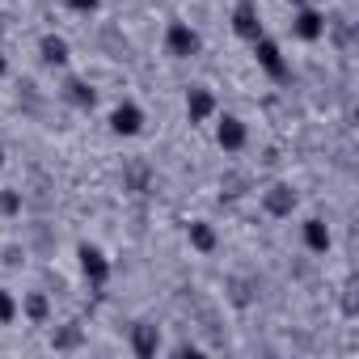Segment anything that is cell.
Masks as SVG:
<instances>
[{
    "instance_id": "obj_1",
    "label": "cell",
    "mask_w": 359,
    "mask_h": 359,
    "mask_svg": "<svg viewBox=\"0 0 359 359\" xmlns=\"http://www.w3.org/2000/svg\"><path fill=\"white\" fill-rule=\"evenodd\" d=\"M199 51H203V34H199L191 22L173 18V22L165 26V55H169V60H195Z\"/></svg>"
},
{
    "instance_id": "obj_2",
    "label": "cell",
    "mask_w": 359,
    "mask_h": 359,
    "mask_svg": "<svg viewBox=\"0 0 359 359\" xmlns=\"http://www.w3.org/2000/svg\"><path fill=\"white\" fill-rule=\"evenodd\" d=\"M76 262H81V275H85V283H89V287H106V283H110L114 262H110V254H106L102 245L81 241V245H76Z\"/></svg>"
},
{
    "instance_id": "obj_3",
    "label": "cell",
    "mask_w": 359,
    "mask_h": 359,
    "mask_svg": "<svg viewBox=\"0 0 359 359\" xmlns=\"http://www.w3.org/2000/svg\"><path fill=\"white\" fill-rule=\"evenodd\" d=\"M250 51H254V64L271 76V81H287V72H292V64H287V55H283V47L271 39V34H262V39H254L250 43Z\"/></svg>"
},
{
    "instance_id": "obj_4",
    "label": "cell",
    "mask_w": 359,
    "mask_h": 359,
    "mask_svg": "<svg viewBox=\"0 0 359 359\" xmlns=\"http://www.w3.org/2000/svg\"><path fill=\"white\" fill-rule=\"evenodd\" d=\"M110 135H118V140H135V135H144V123H148V114H144V106L140 102H131V97H123L114 110H110Z\"/></svg>"
},
{
    "instance_id": "obj_5",
    "label": "cell",
    "mask_w": 359,
    "mask_h": 359,
    "mask_svg": "<svg viewBox=\"0 0 359 359\" xmlns=\"http://www.w3.org/2000/svg\"><path fill=\"white\" fill-rule=\"evenodd\" d=\"M212 123H216V144H220V152L233 156V152H241V148L250 144V127H245L241 114H229V110H224V114H216Z\"/></svg>"
},
{
    "instance_id": "obj_6",
    "label": "cell",
    "mask_w": 359,
    "mask_h": 359,
    "mask_svg": "<svg viewBox=\"0 0 359 359\" xmlns=\"http://www.w3.org/2000/svg\"><path fill=\"white\" fill-rule=\"evenodd\" d=\"M229 22H233V34H237L241 43H254V39L266 34V30H262V13H258V0H237L233 13H229Z\"/></svg>"
},
{
    "instance_id": "obj_7",
    "label": "cell",
    "mask_w": 359,
    "mask_h": 359,
    "mask_svg": "<svg viewBox=\"0 0 359 359\" xmlns=\"http://www.w3.org/2000/svg\"><path fill=\"white\" fill-rule=\"evenodd\" d=\"M325 30H330V22H325V13H321L317 5H300V9L292 13V34H296L300 43H321Z\"/></svg>"
},
{
    "instance_id": "obj_8",
    "label": "cell",
    "mask_w": 359,
    "mask_h": 359,
    "mask_svg": "<svg viewBox=\"0 0 359 359\" xmlns=\"http://www.w3.org/2000/svg\"><path fill=\"white\" fill-rule=\"evenodd\" d=\"M127 346H131V355H135V359H156V355H161V346H165L161 325H152V321H135V325L127 330Z\"/></svg>"
},
{
    "instance_id": "obj_9",
    "label": "cell",
    "mask_w": 359,
    "mask_h": 359,
    "mask_svg": "<svg viewBox=\"0 0 359 359\" xmlns=\"http://www.w3.org/2000/svg\"><path fill=\"white\" fill-rule=\"evenodd\" d=\"M216 114H220L216 93H212L208 85H191V89H187V118H191V127H203V123H212Z\"/></svg>"
},
{
    "instance_id": "obj_10",
    "label": "cell",
    "mask_w": 359,
    "mask_h": 359,
    "mask_svg": "<svg viewBox=\"0 0 359 359\" xmlns=\"http://www.w3.org/2000/svg\"><path fill=\"white\" fill-rule=\"evenodd\" d=\"M296 191L287 187V182H275V187H266L262 191V212L271 216V220H292V212H296Z\"/></svg>"
},
{
    "instance_id": "obj_11",
    "label": "cell",
    "mask_w": 359,
    "mask_h": 359,
    "mask_svg": "<svg viewBox=\"0 0 359 359\" xmlns=\"http://www.w3.org/2000/svg\"><path fill=\"white\" fill-rule=\"evenodd\" d=\"M39 60H43L47 68H68V60H72V43H68L64 34L47 30V34L39 39Z\"/></svg>"
},
{
    "instance_id": "obj_12",
    "label": "cell",
    "mask_w": 359,
    "mask_h": 359,
    "mask_svg": "<svg viewBox=\"0 0 359 359\" xmlns=\"http://www.w3.org/2000/svg\"><path fill=\"white\" fill-rule=\"evenodd\" d=\"M300 237H304V250L309 254H330V245H334V233H330V224L321 216H309L300 224Z\"/></svg>"
},
{
    "instance_id": "obj_13",
    "label": "cell",
    "mask_w": 359,
    "mask_h": 359,
    "mask_svg": "<svg viewBox=\"0 0 359 359\" xmlns=\"http://www.w3.org/2000/svg\"><path fill=\"white\" fill-rule=\"evenodd\" d=\"M64 102H68L72 110L89 114V110L97 106V89H93L89 81H81V76H68V81H64Z\"/></svg>"
},
{
    "instance_id": "obj_14",
    "label": "cell",
    "mask_w": 359,
    "mask_h": 359,
    "mask_svg": "<svg viewBox=\"0 0 359 359\" xmlns=\"http://www.w3.org/2000/svg\"><path fill=\"white\" fill-rule=\"evenodd\" d=\"M187 241H191L195 254H216V245H220L212 220H191V224H187Z\"/></svg>"
},
{
    "instance_id": "obj_15",
    "label": "cell",
    "mask_w": 359,
    "mask_h": 359,
    "mask_svg": "<svg viewBox=\"0 0 359 359\" xmlns=\"http://www.w3.org/2000/svg\"><path fill=\"white\" fill-rule=\"evenodd\" d=\"M22 317H26L30 325H47V321H51V300H47L43 292L22 296Z\"/></svg>"
},
{
    "instance_id": "obj_16",
    "label": "cell",
    "mask_w": 359,
    "mask_h": 359,
    "mask_svg": "<svg viewBox=\"0 0 359 359\" xmlns=\"http://www.w3.org/2000/svg\"><path fill=\"white\" fill-rule=\"evenodd\" d=\"M18 317H22V300L9 287H0V325H13Z\"/></svg>"
},
{
    "instance_id": "obj_17",
    "label": "cell",
    "mask_w": 359,
    "mask_h": 359,
    "mask_svg": "<svg viewBox=\"0 0 359 359\" xmlns=\"http://www.w3.org/2000/svg\"><path fill=\"white\" fill-rule=\"evenodd\" d=\"M51 346H55V351H76V346H81V325L55 330V334H51Z\"/></svg>"
},
{
    "instance_id": "obj_18",
    "label": "cell",
    "mask_w": 359,
    "mask_h": 359,
    "mask_svg": "<svg viewBox=\"0 0 359 359\" xmlns=\"http://www.w3.org/2000/svg\"><path fill=\"white\" fill-rule=\"evenodd\" d=\"M0 212H5V216H18V212H22V195H18V191H0Z\"/></svg>"
},
{
    "instance_id": "obj_19",
    "label": "cell",
    "mask_w": 359,
    "mask_h": 359,
    "mask_svg": "<svg viewBox=\"0 0 359 359\" xmlns=\"http://www.w3.org/2000/svg\"><path fill=\"white\" fill-rule=\"evenodd\" d=\"M64 5H68L72 13H81V18H93V13L102 9V0H64Z\"/></svg>"
},
{
    "instance_id": "obj_20",
    "label": "cell",
    "mask_w": 359,
    "mask_h": 359,
    "mask_svg": "<svg viewBox=\"0 0 359 359\" xmlns=\"http://www.w3.org/2000/svg\"><path fill=\"white\" fill-rule=\"evenodd\" d=\"M0 76H9V55L0 51Z\"/></svg>"
},
{
    "instance_id": "obj_21",
    "label": "cell",
    "mask_w": 359,
    "mask_h": 359,
    "mask_svg": "<svg viewBox=\"0 0 359 359\" xmlns=\"http://www.w3.org/2000/svg\"><path fill=\"white\" fill-rule=\"evenodd\" d=\"M287 5H296V9H300V5H313V0H287Z\"/></svg>"
},
{
    "instance_id": "obj_22",
    "label": "cell",
    "mask_w": 359,
    "mask_h": 359,
    "mask_svg": "<svg viewBox=\"0 0 359 359\" xmlns=\"http://www.w3.org/2000/svg\"><path fill=\"white\" fill-rule=\"evenodd\" d=\"M0 169H5V144H0Z\"/></svg>"
}]
</instances>
